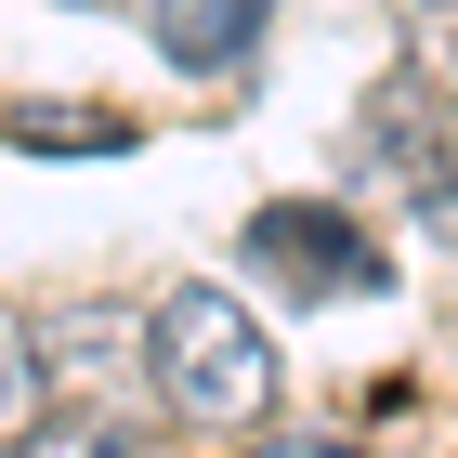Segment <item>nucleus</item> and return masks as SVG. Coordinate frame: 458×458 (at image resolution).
Returning a JSON list of instances; mask_svg holds the SVG:
<instances>
[{
	"label": "nucleus",
	"mask_w": 458,
	"mask_h": 458,
	"mask_svg": "<svg viewBox=\"0 0 458 458\" xmlns=\"http://www.w3.org/2000/svg\"><path fill=\"white\" fill-rule=\"evenodd\" d=\"M144 353H157V406H171L183 432H236V445L276 432V341H262V315H249L236 288L183 276L171 301L144 315Z\"/></svg>",
	"instance_id": "nucleus-1"
},
{
	"label": "nucleus",
	"mask_w": 458,
	"mask_h": 458,
	"mask_svg": "<svg viewBox=\"0 0 458 458\" xmlns=\"http://www.w3.org/2000/svg\"><path fill=\"white\" fill-rule=\"evenodd\" d=\"M249 262L288 276L301 301H367V288H380V249L353 236L341 210H262V223H249Z\"/></svg>",
	"instance_id": "nucleus-2"
},
{
	"label": "nucleus",
	"mask_w": 458,
	"mask_h": 458,
	"mask_svg": "<svg viewBox=\"0 0 458 458\" xmlns=\"http://www.w3.org/2000/svg\"><path fill=\"white\" fill-rule=\"evenodd\" d=\"M39 367H53V393H79L92 420H106V393L144 380L157 393V353H144L131 315H106V301H66V315H39Z\"/></svg>",
	"instance_id": "nucleus-3"
},
{
	"label": "nucleus",
	"mask_w": 458,
	"mask_h": 458,
	"mask_svg": "<svg viewBox=\"0 0 458 458\" xmlns=\"http://www.w3.org/2000/svg\"><path fill=\"white\" fill-rule=\"evenodd\" d=\"M262 27H276V0H144V39L171 66H236Z\"/></svg>",
	"instance_id": "nucleus-4"
},
{
	"label": "nucleus",
	"mask_w": 458,
	"mask_h": 458,
	"mask_svg": "<svg viewBox=\"0 0 458 458\" xmlns=\"http://www.w3.org/2000/svg\"><path fill=\"white\" fill-rule=\"evenodd\" d=\"M39 420H53V367H39V327L0 301V445H27Z\"/></svg>",
	"instance_id": "nucleus-5"
},
{
	"label": "nucleus",
	"mask_w": 458,
	"mask_h": 458,
	"mask_svg": "<svg viewBox=\"0 0 458 458\" xmlns=\"http://www.w3.org/2000/svg\"><path fill=\"white\" fill-rule=\"evenodd\" d=\"M13 458H157V445H144L131 420H92V406H79V420H39Z\"/></svg>",
	"instance_id": "nucleus-6"
},
{
	"label": "nucleus",
	"mask_w": 458,
	"mask_h": 458,
	"mask_svg": "<svg viewBox=\"0 0 458 458\" xmlns=\"http://www.w3.org/2000/svg\"><path fill=\"white\" fill-rule=\"evenodd\" d=\"M0 131H13V144H39V157H66V144H92V157H118V144H131V118H39V106H13Z\"/></svg>",
	"instance_id": "nucleus-7"
},
{
	"label": "nucleus",
	"mask_w": 458,
	"mask_h": 458,
	"mask_svg": "<svg viewBox=\"0 0 458 458\" xmlns=\"http://www.w3.org/2000/svg\"><path fill=\"white\" fill-rule=\"evenodd\" d=\"M406 79L458 106V0H432V27H420V53H406Z\"/></svg>",
	"instance_id": "nucleus-8"
},
{
	"label": "nucleus",
	"mask_w": 458,
	"mask_h": 458,
	"mask_svg": "<svg viewBox=\"0 0 458 458\" xmlns=\"http://www.w3.org/2000/svg\"><path fill=\"white\" fill-rule=\"evenodd\" d=\"M420 223L458 249V157H432V171H420Z\"/></svg>",
	"instance_id": "nucleus-9"
},
{
	"label": "nucleus",
	"mask_w": 458,
	"mask_h": 458,
	"mask_svg": "<svg viewBox=\"0 0 458 458\" xmlns=\"http://www.w3.org/2000/svg\"><path fill=\"white\" fill-rule=\"evenodd\" d=\"M249 458H353V445H341V432H262Z\"/></svg>",
	"instance_id": "nucleus-10"
}]
</instances>
